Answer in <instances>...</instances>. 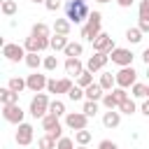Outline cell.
<instances>
[{"instance_id":"74e56055","label":"cell","mask_w":149,"mask_h":149,"mask_svg":"<svg viewBox=\"0 0 149 149\" xmlns=\"http://www.w3.org/2000/svg\"><path fill=\"white\" fill-rule=\"evenodd\" d=\"M74 84H72V79L70 77H63V79H58V93H70V88H72Z\"/></svg>"},{"instance_id":"d6a6232c","label":"cell","mask_w":149,"mask_h":149,"mask_svg":"<svg viewBox=\"0 0 149 149\" xmlns=\"http://www.w3.org/2000/svg\"><path fill=\"white\" fill-rule=\"evenodd\" d=\"M49 112H51V114H56V116H63V114H68V112H65V102H63V100H51V105H49Z\"/></svg>"},{"instance_id":"ab89813d","label":"cell","mask_w":149,"mask_h":149,"mask_svg":"<svg viewBox=\"0 0 149 149\" xmlns=\"http://www.w3.org/2000/svg\"><path fill=\"white\" fill-rule=\"evenodd\" d=\"M42 68H44V70H49V72H54V70L58 68V58H56V56H47V58H44V63H42Z\"/></svg>"},{"instance_id":"8d00e7d4","label":"cell","mask_w":149,"mask_h":149,"mask_svg":"<svg viewBox=\"0 0 149 149\" xmlns=\"http://www.w3.org/2000/svg\"><path fill=\"white\" fill-rule=\"evenodd\" d=\"M102 105H105L107 109H119V102L114 100V95H112V91H107V93L102 95Z\"/></svg>"},{"instance_id":"b9f144b4","label":"cell","mask_w":149,"mask_h":149,"mask_svg":"<svg viewBox=\"0 0 149 149\" xmlns=\"http://www.w3.org/2000/svg\"><path fill=\"white\" fill-rule=\"evenodd\" d=\"M44 7L49 12H58L61 9V0H44Z\"/></svg>"},{"instance_id":"603a6c76","label":"cell","mask_w":149,"mask_h":149,"mask_svg":"<svg viewBox=\"0 0 149 149\" xmlns=\"http://www.w3.org/2000/svg\"><path fill=\"white\" fill-rule=\"evenodd\" d=\"M68 35H54L51 37V49L54 51H65V47H68Z\"/></svg>"},{"instance_id":"d590c367","label":"cell","mask_w":149,"mask_h":149,"mask_svg":"<svg viewBox=\"0 0 149 149\" xmlns=\"http://www.w3.org/2000/svg\"><path fill=\"white\" fill-rule=\"evenodd\" d=\"M112 95H114V100H116V102L121 105V102H123V100L128 98V88H121V86H114V88H112Z\"/></svg>"},{"instance_id":"d6986e66","label":"cell","mask_w":149,"mask_h":149,"mask_svg":"<svg viewBox=\"0 0 149 149\" xmlns=\"http://www.w3.org/2000/svg\"><path fill=\"white\" fill-rule=\"evenodd\" d=\"M70 28H72L70 19H56L54 21V33L56 35H70Z\"/></svg>"},{"instance_id":"5b68a950","label":"cell","mask_w":149,"mask_h":149,"mask_svg":"<svg viewBox=\"0 0 149 149\" xmlns=\"http://www.w3.org/2000/svg\"><path fill=\"white\" fill-rule=\"evenodd\" d=\"M42 128H44V133H49L51 137H56V140H61L63 137V126H61V121H58V116L56 114H44L42 116Z\"/></svg>"},{"instance_id":"83f0119b","label":"cell","mask_w":149,"mask_h":149,"mask_svg":"<svg viewBox=\"0 0 149 149\" xmlns=\"http://www.w3.org/2000/svg\"><path fill=\"white\" fill-rule=\"evenodd\" d=\"M142 35H144V33H142L140 28H128V30H126V40H128L130 44H137V42H142Z\"/></svg>"},{"instance_id":"f907efd6","label":"cell","mask_w":149,"mask_h":149,"mask_svg":"<svg viewBox=\"0 0 149 149\" xmlns=\"http://www.w3.org/2000/svg\"><path fill=\"white\" fill-rule=\"evenodd\" d=\"M77 149H86V147H84V144H77Z\"/></svg>"},{"instance_id":"4dcf8cb0","label":"cell","mask_w":149,"mask_h":149,"mask_svg":"<svg viewBox=\"0 0 149 149\" xmlns=\"http://www.w3.org/2000/svg\"><path fill=\"white\" fill-rule=\"evenodd\" d=\"M147 86H149V84L135 81V84L130 86V95H133V98H147Z\"/></svg>"},{"instance_id":"f6af8a7d","label":"cell","mask_w":149,"mask_h":149,"mask_svg":"<svg viewBox=\"0 0 149 149\" xmlns=\"http://www.w3.org/2000/svg\"><path fill=\"white\" fill-rule=\"evenodd\" d=\"M137 28H140L142 33H149V21H142V19H140V23H137Z\"/></svg>"},{"instance_id":"277c9868","label":"cell","mask_w":149,"mask_h":149,"mask_svg":"<svg viewBox=\"0 0 149 149\" xmlns=\"http://www.w3.org/2000/svg\"><path fill=\"white\" fill-rule=\"evenodd\" d=\"M26 47L23 44H16V42H5L2 44V56L9 61V63H19V61H26Z\"/></svg>"},{"instance_id":"ac0fdd59","label":"cell","mask_w":149,"mask_h":149,"mask_svg":"<svg viewBox=\"0 0 149 149\" xmlns=\"http://www.w3.org/2000/svg\"><path fill=\"white\" fill-rule=\"evenodd\" d=\"M0 102L2 105H14V102H19V93L12 91L9 86H5V88H0Z\"/></svg>"},{"instance_id":"db71d44e","label":"cell","mask_w":149,"mask_h":149,"mask_svg":"<svg viewBox=\"0 0 149 149\" xmlns=\"http://www.w3.org/2000/svg\"><path fill=\"white\" fill-rule=\"evenodd\" d=\"M33 2H44V0H33Z\"/></svg>"},{"instance_id":"30bf717a","label":"cell","mask_w":149,"mask_h":149,"mask_svg":"<svg viewBox=\"0 0 149 149\" xmlns=\"http://www.w3.org/2000/svg\"><path fill=\"white\" fill-rule=\"evenodd\" d=\"M86 123H88V116L84 112H68L65 114V126L70 130H81V128H86Z\"/></svg>"},{"instance_id":"2e32d148","label":"cell","mask_w":149,"mask_h":149,"mask_svg":"<svg viewBox=\"0 0 149 149\" xmlns=\"http://www.w3.org/2000/svg\"><path fill=\"white\" fill-rule=\"evenodd\" d=\"M119 123H121V112L107 109V112L102 114V126H105V128H116Z\"/></svg>"},{"instance_id":"cb8c5ba5","label":"cell","mask_w":149,"mask_h":149,"mask_svg":"<svg viewBox=\"0 0 149 149\" xmlns=\"http://www.w3.org/2000/svg\"><path fill=\"white\" fill-rule=\"evenodd\" d=\"M56 144H58V140L51 137L49 133H44V135L37 140V147H40V149H56Z\"/></svg>"},{"instance_id":"bcb514c9","label":"cell","mask_w":149,"mask_h":149,"mask_svg":"<svg viewBox=\"0 0 149 149\" xmlns=\"http://www.w3.org/2000/svg\"><path fill=\"white\" fill-rule=\"evenodd\" d=\"M142 114H144V116L149 119V98H147V100L142 102Z\"/></svg>"},{"instance_id":"5bb4252c","label":"cell","mask_w":149,"mask_h":149,"mask_svg":"<svg viewBox=\"0 0 149 149\" xmlns=\"http://www.w3.org/2000/svg\"><path fill=\"white\" fill-rule=\"evenodd\" d=\"M33 126L30 123H19V128H16V144H21V147H28L30 142H33Z\"/></svg>"},{"instance_id":"7a4b0ae2","label":"cell","mask_w":149,"mask_h":149,"mask_svg":"<svg viewBox=\"0 0 149 149\" xmlns=\"http://www.w3.org/2000/svg\"><path fill=\"white\" fill-rule=\"evenodd\" d=\"M100 28H102V14H100V12H91L88 19H86V23L81 26V37L88 40V42H93V40L102 33Z\"/></svg>"},{"instance_id":"9c48e42d","label":"cell","mask_w":149,"mask_h":149,"mask_svg":"<svg viewBox=\"0 0 149 149\" xmlns=\"http://www.w3.org/2000/svg\"><path fill=\"white\" fill-rule=\"evenodd\" d=\"M109 58H112V63L114 65H121V68H126V65H133V51L130 49H123V47H116L112 54H109Z\"/></svg>"},{"instance_id":"ffe728a7","label":"cell","mask_w":149,"mask_h":149,"mask_svg":"<svg viewBox=\"0 0 149 149\" xmlns=\"http://www.w3.org/2000/svg\"><path fill=\"white\" fill-rule=\"evenodd\" d=\"M105 91H112L114 86H116V74H112V72H102L100 74V81H98Z\"/></svg>"},{"instance_id":"816d5d0a","label":"cell","mask_w":149,"mask_h":149,"mask_svg":"<svg viewBox=\"0 0 149 149\" xmlns=\"http://www.w3.org/2000/svg\"><path fill=\"white\" fill-rule=\"evenodd\" d=\"M147 77H149V65H147Z\"/></svg>"},{"instance_id":"7dc6e473","label":"cell","mask_w":149,"mask_h":149,"mask_svg":"<svg viewBox=\"0 0 149 149\" xmlns=\"http://www.w3.org/2000/svg\"><path fill=\"white\" fill-rule=\"evenodd\" d=\"M133 2H135V0H116V5H119V7H130Z\"/></svg>"},{"instance_id":"3957f363","label":"cell","mask_w":149,"mask_h":149,"mask_svg":"<svg viewBox=\"0 0 149 149\" xmlns=\"http://www.w3.org/2000/svg\"><path fill=\"white\" fill-rule=\"evenodd\" d=\"M49 105H51V100H49V95L47 93H37V95H33V100H30V114L35 116V119H42L44 114H49Z\"/></svg>"},{"instance_id":"7c38bea8","label":"cell","mask_w":149,"mask_h":149,"mask_svg":"<svg viewBox=\"0 0 149 149\" xmlns=\"http://www.w3.org/2000/svg\"><path fill=\"white\" fill-rule=\"evenodd\" d=\"M107 61H109V54H102V51H95L88 61H86V70H91V72H98V70H102L105 65H107Z\"/></svg>"},{"instance_id":"f35d334b","label":"cell","mask_w":149,"mask_h":149,"mask_svg":"<svg viewBox=\"0 0 149 149\" xmlns=\"http://www.w3.org/2000/svg\"><path fill=\"white\" fill-rule=\"evenodd\" d=\"M68 98H70V100H74V102H77V100H81V98H86V95H84V88H81V86H77V84H74V86H72V88H70V93H68Z\"/></svg>"},{"instance_id":"e0dca14e","label":"cell","mask_w":149,"mask_h":149,"mask_svg":"<svg viewBox=\"0 0 149 149\" xmlns=\"http://www.w3.org/2000/svg\"><path fill=\"white\" fill-rule=\"evenodd\" d=\"M84 95H86V100H95V102H100L102 95H105V88H102L100 84H91V86L84 88Z\"/></svg>"},{"instance_id":"e575fe53","label":"cell","mask_w":149,"mask_h":149,"mask_svg":"<svg viewBox=\"0 0 149 149\" xmlns=\"http://www.w3.org/2000/svg\"><path fill=\"white\" fill-rule=\"evenodd\" d=\"M137 16H140L142 21H149V0H140V5H137Z\"/></svg>"},{"instance_id":"7402d4cb","label":"cell","mask_w":149,"mask_h":149,"mask_svg":"<svg viewBox=\"0 0 149 149\" xmlns=\"http://www.w3.org/2000/svg\"><path fill=\"white\" fill-rule=\"evenodd\" d=\"M30 33L37 35V37H51V28H49L47 23H42V21L33 23V30H30Z\"/></svg>"},{"instance_id":"681fc988","label":"cell","mask_w":149,"mask_h":149,"mask_svg":"<svg viewBox=\"0 0 149 149\" xmlns=\"http://www.w3.org/2000/svg\"><path fill=\"white\" fill-rule=\"evenodd\" d=\"M95 2H100V5H105V2H112V0H95Z\"/></svg>"},{"instance_id":"8992f818","label":"cell","mask_w":149,"mask_h":149,"mask_svg":"<svg viewBox=\"0 0 149 149\" xmlns=\"http://www.w3.org/2000/svg\"><path fill=\"white\" fill-rule=\"evenodd\" d=\"M23 47H26V51H44V49H49L51 47V37H37V35H28L26 40H23Z\"/></svg>"},{"instance_id":"d4e9b609","label":"cell","mask_w":149,"mask_h":149,"mask_svg":"<svg viewBox=\"0 0 149 149\" xmlns=\"http://www.w3.org/2000/svg\"><path fill=\"white\" fill-rule=\"evenodd\" d=\"M81 51H84V47H81V42H68V47H65V58H70V56H81Z\"/></svg>"},{"instance_id":"ee69618b","label":"cell","mask_w":149,"mask_h":149,"mask_svg":"<svg viewBox=\"0 0 149 149\" xmlns=\"http://www.w3.org/2000/svg\"><path fill=\"white\" fill-rule=\"evenodd\" d=\"M47 91H49V93H58V81H56V79H49Z\"/></svg>"},{"instance_id":"f546056e","label":"cell","mask_w":149,"mask_h":149,"mask_svg":"<svg viewBox=\"0 0 149 149\" xmlns=\"http://www.w3.org/2000/svg\"><path fill=\"white\" fill-rule=\"evenodd\" d=\"M7 86H9L12 91H16V93H21L23 88H28V84H26V79H21V77H12V79L7 81Z\"/></svg>"},{"instance_id":"9a60e30c","label":"cell","mask_w":149,"mask_h":149,"mask_svg":"<svg viewBox=\"0 0 149 149\" xmlns=\"http://www.w3.org/2000/svg\"><path fill=\"white\" fill-rule=\"evenodd\" d=\"M84 70H86V68H84V63H81L79 56H70V58H65V72H68V74L79 77Z\"/></svg>"},{"instance_id":"c3c4849f","label":"cell","mask_w":149,"mask_h":149,"mask_svg":"<svg viewBox=\"0 0 149 149\" xmlns=\"http://www.w3.org/2000/svg\"><path fill=\"white\" fill-rule=\"evenodd\" d=\"M142 61H144V63H147V65H149V47H147V49H144V51H142Z\"/></svg>"},{"instance_id":"f5cc1de1","label":"cell","mask_w":149,"mask_h":149,"mask_svg":"<svg viewBox=\"0 0 149 149\" xmlns=\"http://www.w3.org/2000/svg\"><path fill=\"white\" fill-rule=\"evenodd\" d=\"M147 98H149V86H147Z\"/></svg>"},{"instance_id":"484cf974","label":"cell","mask_w":149,"mask_h":149,"mask_svg":"<svg viewBox=\"0 0 149 149\" xmlns=\"http://www.w3.org/2000/svg\"><path fill=\"white\" fill-rule=\"evenodd\" d=\"M91 137H93V135H91V130H86V128L74 130V142H77V144H84V147H86V144L91 142Z\"/></svg>"},{"instance_id":"1f68e13d","label":"cell","mask_w":149,"mask_h":149,"mask_svg":"<svg viewBox=\"0 0 149 149\" xmlns=\"http://www.w3.org/2000/svg\"><path fill=\"white\" fill-rule=\"evenodd\" d=\"M135 109H137V107H135V100H133V98H126V100L119 105V112H121V114H128V116L135 114Z\"/></svg>"},{"instance_id":"6da1fadb","label":"cell","mask_w":149,"mask_h":149,"mask_svg":"<svg viewBox=\"0 0 149 149\" xmlns=\"http://www.w3.org/2000/svg\"><path fill=\"white\" fill-rule=\"evenodd\" d=\"M88 2L86 0H68L65 2V19H70V23H84L88 19Z\"/></svg>"},{"instance_id":"ba28073f","label":"cell","mask_w":149,"mask_h":149,"mask_svg":"<svg viewBox=\"0 0 149 149\" xmlns=\"http://www.w3.org/2000/svg\"><path fill=\"white\" fill-rule=\"evenodd\" d=\"M23 114H26V112L21 109L19 102H14V105H2V116H5L7 123H14V126L23 123Z\"/></svg>"},{"instance_id":"44dd1931","label":"cell","mask_w":149,"mask_h":149,"mask_svg":"<svg viewBox=\"0 0 149 149\" xmlns=\"http://www.w3.org/2000/svg\"><path fill=\"white\" fill-rule=\"evenodd\" d=\"M23 63H26V65H28L30 70H37V68H40V65L44 63V58H40V56H37V51H28V54H26V61H23Z\"/></svg>"},{"instance_id":"f1b7e54d","label":"cell","mask_w":149,"mask_h":149,"mask_svg":"<svg viewBox=\"0 0 149 149\" xmlns=\"http://www.w3.org/2000/svg\"><path fill=\"white\" fill-rule=\"evenodd\" d=\"M91 84H93V72H91V70H84V72L77 77V86L86 88V86H91Z\"/></svg>"},{"instance_id":"836d02e7","label":"cell","mask_w":149,"mask_h":149,"mask_svg":"<svg viewBox=\"0 0 149 149\" xmlns=\"http://www.w3.org/2000/svg\"><path fill=\"white\" fill-rule=\"evenodd\" d=\"M81 112H84L88 119H91V116H95V114H98V102H95V100H86V102H84V107H81Z\"/></svg>"},{"instance_id":"8fae6325","label":"cell","mask_w":149,"mask_h":149,"mask_svg":"<svg viewBox=\"0 0 149 149\" xmlns=\"http://www.w3.org/2000/svg\"><path fill=\"white\" fill-rule=\"evenodd\" d=\"M116 47H114V40H112V35H107V33H100L95 40H93V51H102V54H112Z\"/></svg>"},{"instance_id":"4316f807","label":"cell","mask_w":149,"mask_h":149,"mask_svg":"<svg viewBox=\"0 0 149 149\" xmlns=\"http://www.w3.org/2000/svg\"><path fill=\"white\" fill-rule=\"evenodd\" d=\"M16 9H19V7H16V2H14V0H2V5H0V12H2L5 16H14V14H16Z\"/></svg>"},{"instance_id":"60d3db41","label":"cell","mask_w":149,"mask_h":149,"mask_svg":"<svg viewBox=\"0 0 149 149\" xmlns=\"http://www.w3.org/2000/svg\"><path fill=\"white\" fill-rule=\"evenodd\" d=\"M56 149H77V147H74V140L72 137H61L58 144H56Z\"/></svg>"},{"instance_id":"7bdbcfd3","label":"cell","mask_w":149,"mask_h":149,"mask_svg":"<svg viewBox=\"0 0 149 149\" xmlns=\"http://www.w3.org/2000/svg\"><path fill=\"white\" fill-rule=\"evenodd\" d=\"M98 149H119V144L112 142V140H102V142L98 144Z\"/></svg>"},{"instance_id":"52a82bcc","label":"cell","mask_w":149,"mask_h":149,"mask_svg":"<svg viewBox=\"0 0 149 149\" xmlns=\"http://www.w3.org/2000/svg\"><path fill=\"white\" fill-rule=\"evenodd\" d=\"M135 81H137V72H135L133 65H126V68H121V70L116 72V86H121V88H130Z\"/></svg>"},{"instance_id":"4fadbf2b","label":"cell","mask_w":149,"mask_h":149,"mask_svg":"<svg viewBox=\"0 0 149 149\" xmlns=\"http://www.w3.org/2000/svg\"><path fill=\"white\" fill-rule=\"evenodd\" d=\"M26 84H28V88H30L33 93H40L42 88H47L49 79H47L44 74H40V72H33V74H28V77H26Z\"/></svg>"}]
</instances>
